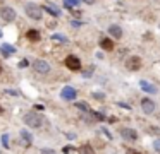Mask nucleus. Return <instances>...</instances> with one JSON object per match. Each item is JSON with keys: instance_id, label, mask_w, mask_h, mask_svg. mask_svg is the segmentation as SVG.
Masks as SVG:
<instances>
[{"instance_id": "nucleus-22", "label": "nucleus", "mask_w": 160, "mask_h": 154, "mask_svg": "<svg viewBox=\"0 0 160 154\" xmlns=\"http://www.w3.org/2000/svg\"><path fill=\"white\" fill-rule=\"evenodd\" d=\"M153 149H155V151H157V152H158V154H160V139H157V140H155V142H153Z\"/></svg>"}, {"instance_id": "nucleus-4", "label": "nucleus", "mask_w": 160, "mask_h": 154, "mask_svg": "<svg viewBox=\"0 0 160 154\" xmlns=\"http://www.w3.org/2000/svg\"><path fill=\"white\" fill-rule=\"evenodd\" d=\"M66 65H67V68H71V70H79L81 68V60L76 57V55H69V57L66 58Z\"/></svg>"}, {"instance_id": "nucleus-5", "label": "nucleus", "mask_w": 160, "mask_h": 154, "mask_svg": "<svg viewBox=\"0 0 160 154\" xmlns=\"http://www.w3.org/2000/svg\"><path fill=\"white\" fill-rule=\"evenodd\" d=\"M33 68H35L38 74H48L50 72V65L45 60H35L33 62Z\"/></svg>"}, {"instance_id": "nucleus-2", "label": "nucleus", "mask_w": 160, "mask_h": 154, "mask_svg": "<svg viewBox=\"0 0 160 154\" xmlns=\"http://www.w3.org/2000/svg\"><path fill=\"white\" fill-rule=\"evenodd\" d=\"M24 10H26V16H28L29 19H33V21L42 19V9H40L36 3H26Z\"/></svg>"}, {"instance_id": "nucleus-7", "label": "nucleus", "mask_w": 160, "mask_h": 154, "mask_svg": "<svg viewBox=\"0 0 160 154\" xmlns=\"http://www.w3.org/2000/svg\"><path fill=\"white\" fill-rule=\"evenodd\" d=\"M141 110L146 115H152V113L155 111V101H152L150 98H143L141 99Z\"/></svg>"}, {"instance_id": "nucleus-21", "label": "nucleus", "mask_w": 160, "mask_h": 154, "mask_svg": "<svg viewBox=\"0 0 160 154\" xmlns=\"http://www.w3.org/2000/svg\"><path fill=\"white\" fill-rule=\"evenodd\" d=\"M2 142H4V147L7 149V147H9V135H7V133H4V135H2Z\"/></svg>"}, {"instance_id": "nucleus-8", "label": "nucleus", "mask_w": 160, "mask_h": 154, "mask_svg": "<svg viewBox=\"0 0 160 154\" xmlns=\"http://www.w3.org/2000/svg\"><path fill=\"white\" fill-rule=\"evenodd\" d=\"M76 89L74 87H71V86H67V87H64L62 89V92H60V96H62L64 99H67V101H72L74 98H76Z\"/></svg>"}, {"instance_id": "nucleus-10", "label": "nucleus", "mask_w": 160, "mask_h": 154, "mask_svg": "<svg viewBox=\"0 0 160 154\" xmlns=\"http://www.w3.org/2000/svg\"><path fill=\"white\" fill-rule=\"evenodd\" d=\"M139 87H141L145 92H150V94H155L157 92V87L152 84V82H148V81H139Z\"/></svg>"}, {"instance_id": "nucleus-9", "label": "nucleus", "mask_w": 160, "mask_h": 154, "mask_svg": "<svg viewBox=\"0 0 160 154\" xmlns=\"http://www.w3.org/2000/svg\"><path fill=\"white\" fill-rule=\"evenodd\" d=\"M121 135H122V139H126V140H136L138 139V133H136L134 128H122Z\"/></svg>"}, {"instance_id": "nucleus-23", "label": "nucleus", "mask_w": 160, "mask_h": 154, "mask_svg": "<svg viewBox=\"0 0 160 154\" xmlns=\"http://www.w3.org/2000/svg\"><path fill=\"white\" fill-rule=\"evenodd\" d=\"M93 98L95 99H105V94L103 92H93Z\"/></svg>"}, {"instance_id": "nucleus-19", "label": "nucleus", "mask_w": 160, "mask_h": 154, "mask_svg": "<svg viewBox=\"0 0 160 154\" xmlns=\"http://www.w3.org/2000/svg\"><path fill=\"white\" fill-rule=\"evenodd\" d=\"M64 5H66L67 9H74V7L79 5V0H64Z\"/></svg>"}, {"instance_id": "nucleus-18", "label": "nucleus", "mask_w": 160, "mask_h": 154, "mask_svg": "<svg viewBox=\"0 0 160 154\" xmlns=\"http://www.w3.org/2000/svg\"><path fill=\"white\" fill-rule=\"evenodd\" d=\"M76 108L83 110L84 113H90V111H91V110H90V106H88V103H81V101H76Z\"/></svg>"}, {"instance_id": "nucleus-13", "label": "nucleus", "mask_w": 160, "mask_h": 154, "mask_svg": "<svg viewBox=\"0 0 160 154\" xmlns=\"http://www.w3.org/2000/svg\"><path fill=\"white\" fill-rule=\"evenodd\" d=\"M100 46L103 48L105 51H112V50H114V41H112L110 38H102V40H100Z\"/></svg>"}, {"instance_id": "nucleus-20", "label": "nucleus", "mask_w": 160, "mask_h": 154, "mask_svg": "<svg viewBox=\"0 0 160 154\" xmlns=\"http://www.w3.org/2000/svg\"><path fill=\"white\" fill-rule=\"evenodd\" d=\"M52 40L53 41H62V43H66V38H64V36H60V34H53V36H52Z\"/></svg>"}, {"instance_id": "nucleus-17", "label": "nucleus", "mask_w": 160, "mask_h": 154, "mask_svg": "<svg viewBox=\"0 0 160 154\" xmlns=\"http://www.w3.org/2000/svg\"><path fill=\"white\" fill-rule=\"evenodd\" d=\"M79 154H95V151L90 144H83V146L79 147Z\"/></svg>"}, {"instance_id": "nucleus-25", "label": "nucleus", "mask_w": 160, "mask_h": 154, "mask_svg": "<svg viewBox=\"0 0 160 154\" xmlns=\"http://www.w3.org/2000/svg\"><path fill=\"white\" fill-rule=\"evenodd\" d=\"M28 63H29L28 60H21V62H19V67H21V68H24V67H28Z\"/></svg>"}, {"instance_id": "nucleus-11", "label": "nucleus", "mask_w": 160, "mask_h": 154, "mask_svg": "<svg viewBox=\"0 0 160 154\" xmlns=\"http://www.w3.org/2000/svg\"><path fill=\"white\" fill-rule=\"evenodd\" d=\"M19 135H21L22 144H24V146H31V144H33V135H31V133H29L26 128H22L21 132H19Z\"/></svg>"}, {"instance_id": "nucleus-33", "label": "nucleus", "mask_w": 160, "mask_h": 154, "mask_svg": "<svg viewBox=\"0 0 160 154\" xmlns=\"http://www.w3.org/2000/svg\"><path fill=\"white\" fill-rule=\"evenodd\" d=\"M0 36H2V33H0Z\"/></svg>"}, {"instance_id": "nucleus-12", "label": "nucleus", "mask_w": 160, "mask_h": 154, "mask_svg": "<svg viewBox=\"0 0 160 154\" xmlns=\"http://www.w3.org/2000/svg\"><path fill=\"white\" fill-rule=\"evenodd\" d=\"M108 34L114 36L115 40H121V38H122V29L117 26V24H112V26L108 27Z\"/></svg>"}, {"instance_id": "nucleus-29", "label": "nucleus", "mask_w": 160, "mask_h": 154, "mask_svg": "<svg viewBox=\"0 0 160 154\" xmlns=\"http://www.w3.org/2000/svg\"><path fill=\"white\" fill-rule=\"evenodd\" d=\"M83 2H84V3H88V5H93V3L97 2V0H83Z\"/></svg>"}, {"instance_id": "nucleus-26", "label": "nucleus", "mask_w": 160, "mask_h": 154, "mask_svg": "<svg viewBox=\"0 0 160 154\" xmlns=\"http://www.w3.org/2000/svg\"><path fill=\"white\" fill-rule=\"evenodd\" d=\"M62 151H64V152H66V154H69L71 151H72V147H71V146H66V147H64Z\"/></svg>"}, {"instance_id": "nucleus-27", "label": "nucleus", "mask_w": 160, "mask_h": 154, "mask_svg": "<svg viewBox=\"0 0 160 154\" xmlns=\"http://www.w3.org/2000/svg\"><path fill=\"white\" fill-rule=\"evenodd\" d=\"M126 154H141V152H139V151H134V149H128Z\"/></svg>"}, {"instance_id": "nucleus-16", "label": "nucleus", "mask_w": 160, "mask_h": 154, "mask_svg": "<svg viewBox=\"0 0 160 154\" xmlns=\"http://www.w3.org/2000/svg\"><path fill=\"white\" fill-rule=\"evenodd\" d=\"M26 36H28L29 41H40L42 40V36H40V33L36 29H29L28 33H26Z\"/></svg>"}, {"instance_id": "nucleus-3", "label": "nucleus", "mask_w": 160, "mask_h": 154, "mask_svg": "<svg viewBox=\"0 0 160 154\" xmlns=\"http://www.w3.org/2000/svg\"><path fill=\"white\" fill-rule=\"evenodd\" d=\"M0 17L5 21V22H12L16 19V10L11 9V7H2L0 9Z\"/></svg>"}, {"instance_id": "nucleus-15", "label": "nucleus", "mask_w": 160, "mask_h": 154, "mask_svg": "<svg viewBox=\"0 0 160 154\" xmlns=\"http://www.w3.org/2000/svg\"><path fill=\"white\" fill-rule=\"evenodd\" d=\"M43 10H45V12H48V14H52L53 17H59V16H60L59 9L52 7V3H45V5H43Z\"/></svg>"}, {"instance_id": "nucleus-31", "label": "nucleus", "mask_w": 160, "mask_h": 154, "mask_svg": "<svg viewBox=\"0 0 160 154\" xmlns=\"http://www.w3.org/2000/svg\"><path fill=\"white\" fill-rule=\"evenodd\" d=\"M0 115H4V108L2 106H0Z\"/></svg>"}, {"instance_id": "nucleus-28", "label": "nucleus", "mask_w": 160, "mask_h": 154, "mask_svg": "<svg viewBox=\"0 0 160 154\" xmlns=\"http://www.w3.org/2000/svg\"><path fill=\"white\" fill-rule=\"evenodd\" d=\"M84 77H90V75H91V68H88V70H84Z\"/></svg>"}, {"instance_id": "nucleus-6", "label": "nucleus", "mask_w": 160, "mask_h": 154, "mask_svg": "<svg viewBox=\"0 0 160 154\" xmlns=\"http://www.w3.org/2000/svg\"><path fill=\"white\" fill-rule=\"evenodd\" d=\"M126 67H128V70H139L141 68V58L139 57H129L128 62H126Z\"/></svg>"}, {"instance_id": "nucleus-14", "label": "nucleus", "mask_w": 160, "mask_h": 154, "mask_svg": "<svg viewBox=\"0 0 160 154\" xmlns=\"http://www.w3.org/2000/svg\"><path fill=\"white\" fill-rule=\"evenodd\" d=\"M0 51H2V55H4V57H9V55H12L16 51V48L12 46V44H9V43H4L2 46H0Z\"/></svg>"}, {"instance_id": "nucleus-1", "label": "nucleus", "mask_w": 160, "mask_h": 154, "mask_svg": "<svg viewBox=\"0 0 160 154\" xmlns=\"http://www.w3.org/2000/svg\"><path fill=\"white\" fill-rule=\"evenodd\" d=\"M43 122H45V118H43L42 113H26L24 115V123L28 127H31V128H40V127L43 125Z\"/></svg>"}, {"instance_id": "nucleus-24", "label": "nucleus", "mask_w": 160, "mask_h": 154, "mask_svg": "<svg viewBox=\"0 0 160 154\" xmlns=\"http://www.w3.org/2000/svg\"><path fill=\"white\" fill-rule=\"evenodd\" d=\"M42 154H57L53 149H42Z\"/></svg>"}, {"instance_id": "nucleus-32", "label": "nucleus", "mask_w": 160, "mask_h": 154, "mask_svg": "<svg viewBox=\"0 0 160 154\" xmlns=\"http://www.w3.org/2000/svg\"><path fill=\"white\" fill-rule=\"evenodd\" d=\"M0 74H2V67H0Z\"/></svg>"}, {"instance_id": "nucleus-30", "label": "nucleus", "mask_w": 160, "mask_h": 154, "mask_svg": "<svg viewBox=\"0 0 160 154\" xmlns=\"http://www.w3.org/2000/svg\"><path fill=\"white\" fill-rule=\"evenodd\" d=\"M71 24H72L74 27H79V26H81V22H78V21H72V22H71Z\"/></svg>"}]
</instances>
